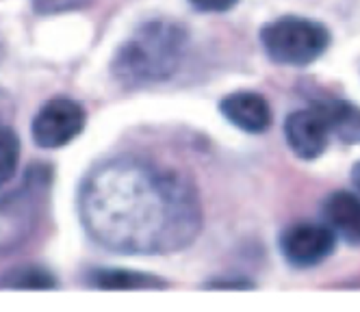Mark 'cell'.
Masks as SVG:
<instances>
[{
	"label": "cell",
	"instance_id": "obj_1",
	"mask_svg": "<svg viewBox=\"0 0 360 312\" xmlns=\"http://www.w3.org/2000/svg\"><path fill=\"white\" fill-rule=\"evenodd\" d=\"M79 211L98 245L128 256L180 252L202 230V204L193 182L139 156L96 165L83 182Z\"/></svg>",
	"mask_w": 360,
	"mask_h": 312
},
{
	"label": "cell",
	"instance_id": "obj_2",
	"mask_svg": "<svg viewBox=\"0 0 360 312\" xmlns=\"http://www.w3.org/2000/svg\"><path fill=\"white\" fill-rule=\"evenodd\" d=\"M187 46L189 33L183 24L148 20L117 48L111 61V74L126 89L163 83L183 65Z\"/></svg>",
	"mask_w": 360,
	"mask_h": 312
},
{
	"label": "cell",
	"instance_id": "obj_3",
	"mask_svg": "<svg viewBox=\"0 0 360 312\" xmlns=\"http://www.w3.org/2000/svg\"><path fill=\"white\" fill-rule=\"evenodd\" d=\"M50 182V169L35 165L18 189L0 195V256L13 254L35 234L48 202Z\"/></svg>",
	"mask_w": 360,
	"mask_h": 312
},
{
	"label": "cell",
	"instance_id": "obj_4",
	"mask_svg": "<svg viewBox=\"0 0 360 312\" xmlns=\"http://www.w3.org/2000/svg\"><path fill=\"white\" fill-rule=\"evenodd\" d=\"M265 55L280 65L304 67L323 57L332 35L328 26L302 15H280L259 33Z\"/></svg>",
	"mask_w": 360,
	"mask_h": 312
},
{
	"label": "cell",
	"instance_id": "obj_5",
	"mask_svg": "<svg viewBox=\"0 0 360 312\" xmlns=\"http://www.w3.org/2000/svg\"><path fill=\"white\" fill-rule=\"evenodd\" d=\"M87 113L81 102L72 98H53L37 111L31 135L33 141L44 150H55L72 143L83 133Z\"/></svg>",
	"mask_w": 360,
	"mask_h": 312
},
{
	"label": "cell",
	"instance_id": "obj_6",
	"mask_svg": "<svg viewBox=\"0 0 360 312\" xmlns=\"http://www.w3.org/2000/svg\"><path fill=\"white\" fill-rule=\"evenodd\" d=\"M278 247L289 265L297 269H311L332 256L337 247V234L328 223L297 221L282 230Z\"/></svg>",
	"mask_w": 360,
	"mask_h": 312
},
{
	"label": "cell",
	"instance_id": "obj_7",
	"mask_svg": "<svg viewBox=\"0 0 360 312\" xmlns=\"http://www.w3.org/2000/svg\"><path fill=\"white\" fill-rule=\"evenodd\" d=\"M332 128L328 115L319 104H311L308 109H300L285 119V139L291 152L302 161H317L328 150Z\"/></svg>",
	"mask_w": 360,
	"mask_h": 312
},
{
	"label": "cell",
	"instance_id": "obj_8",
	"mask_svg": "<svg viewBox=\"0 0 360 312\" xmlns=\"http://www.w3.org/2000/svg\"><path fill=\"white\" fill-rule=\"evenodd\" d=\"M219 113L235 128L250 135H261L269 130L274 113L265 96L256 91H233L219 102Z\"/></svg>",
	"mask_w": 360,
	"mask_h": 312
},
{
	"label": "cell",
	"instance_id": "obj_9",
	"mask_svg": "<svg viewBox=\"0 0 360 312\" xmlns=\"http://www.w3.org/2000/svg\"><path fill=\"white\" fill-rule=\"evenodd\" d=\"M323 219L337 237L349 245H360V195L352 191H334L323 200Z\"/></svg>",
	"mask_w": 360,
	"mask_h": 312
},
{
	"label": "cell",
	"instance_id": "obj_10",
	"mask_svg": "<svg viewBox=\"0 0 360 312\" xmlns=\"http://www.w3.org/2000/svg\"><path fill=\"white\" fill-rule=\"evenodd\" d=\"M89 284L102 291H159L167 289V282L159 275L131 271V269H94Z\"/></svg>",
	"mask_w": 360,
	"mask_h": 312
},
{
	"label": "cell",
	"instance_id": "obj_11",
	"mask_svg": "<svg viewBox=\"0 0 360 312\" xmlns=\"http://www.w3.org/2000/svg\"><path fill=\"white\" fill-rule=\"evenodd\" d=\"M55 275L44 267L24 265L9 269L5 275H0V289H18V291H50L55 289Z\"/></svg>",
	"mask_w": 360,
	"mask_h": 312
},
{
	"label": "cell",
	"instance_id": "obj_12",
	"mask_svg": "<svg viewBox=\"0 0 360 312\" xmlns=\"http://www.w3.org/2000/svg\"><path fill=\"white\" fill-rule=\"evenodd\" d=\"M20 161V139L9 126H0V189L13 180Z\"/></svg>",
	"mask_w": 360,
	"mask_h": 312
},
{
	"label": "cell",
	"instance_id": "obj_13",
	"mask_svg": "<svg viewBox=\"0 0 360 312\" xmlns=\"http://www.w3.org/2000/svg\"><path fill=\"white\" fill-rule=\"evenodd\" d=\"M94 0H31L33 11L37 15H59L68 11H79L89 7Z\"/></svg>",
	"mask_w": 360,
	"mask_h": 312
},
{
	"label": "cell",
	"instance_id": "obj_14",
	"mask_svg": "<svg viewBox=\"0 0 360 312\" xmlns=\"http://www.w3.org/2000/svg\"><path fill=\"white\" fill-rule=\"evenodd\" d=\"M204 289H209V291H254L256 284L245 278H213L211 282L204 284Z\"/></svg>",
	"mask_w": 360,
	"mask_h": 312
},
{
	"label": "cell",
	"instance_id": "obj_15",
	"mask_svg": "<svg viewBox=\"0 0 360 312\" xmlns=\"http://www.w3.org/2000/svg\"><path fill=\"white\" fill-rule=\"evenodd\" d=\"M189 3L198 11H204V13H224V11L235 9L239 0H189Z\"/></svg>",
	"mask_w": 360,
	"mask_h": 312
},
{
	"label": "cell",
	"instance_id": "obj_16",
	"mask_svg": "<svg viewBox=\"0 0 360 312\" xmlns=\"http://www.w3.org/2000/svg\"><path fill=\"white\" fill-rule=\"evenodd\" d=\"M13 113H15L13 98L5 89H0V126H9V122L13 119Z\"/></svg>",
	"mask_w": 360,
	"mask_h": 312
},
{
	"label": "cell",
	"instance_id": "obj_17",
	"mask_svg": "<svg viewBox=\"0 0 360 312\" xmlns=\"http://www.w3.org/2000/svg\"><path fill=\"white\" fill-rule=\"evenodd\" d=\"M352 185L360 191V161L354 163V167H352Z\"/></svg>",
	"mask_w": 360,
	"mask_h": 312
},
{
	"label": "cell",
	"instance_id": "obj_18",
	"mask_svg": "<svg viewBox=\"0 0 360 312\" xmlns=\"http://www.w3.org/2000/svg\"><path fill=\"white\" fill-rule=\"evenodd\" d=\"M5 59V41H3V35H0V63Z\"/></svg>",
	"mask_w": 360,
	"mask_h": 312
}]
</instances>
